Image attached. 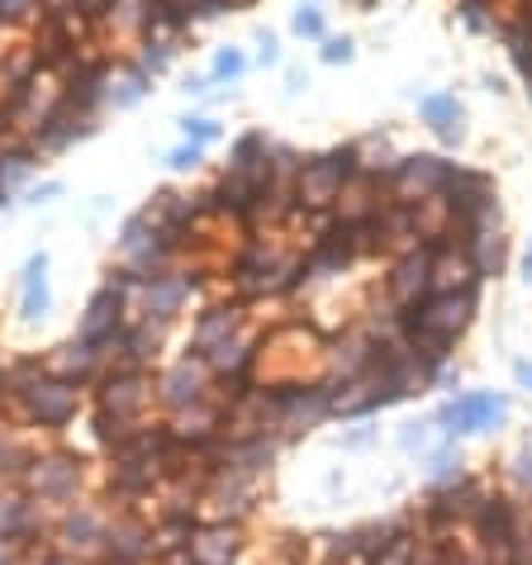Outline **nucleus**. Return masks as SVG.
I'll list each match as a JSON object with an SVG mask.
<instances>
[{"instance_id":"nucleus-6","label":"nucleus","mask_w":532,"mask_h":565,"mask_svg":"<svg viewBox=\"0 0 532 565\" xmlns=\"http://www.w3.org/2000/svg\"><path fill=\"white\" fill-rule=\"evenodd\" d=\"M447 177H451V162H443L433 152H414V157H400L381 181L395 205H424V200L447 191Z\"/></svg>"},{"instance_id":"nucleus-8","label":"nucleus","mask_w":532,"mask_h":565,"mask_svg":"<svg viewBox=\"0 0 532 565\" xmlns=\"http://www.w3.org/2000/svg\"><path fill=\"white\" fill-rule=\"evenodd\" d=\"M509 418V399L494 395V390H471V395H457L447 399L443 409L433 414V423L443 428L447 437H471V433H490Z\"/></svg>"},{"instance_id":"nucleus-30","label":"nucleus","mask_w":532,"mask_h":565,"mask_svg":"<svg viewBox=\"0 0 532 565\" xmlns=\"http://www.w3.org/2000/svg\"><path fill=\"white\" fill-rule=\"evenodd\" d=\"M457 14H461L466 29H476V34H499V24H504V14H494V0H461Z\"/></svg>"},{"instance_id":"nucleus-28","label":"nucleus","mask_w":532,"mask_h":565,"mask_svg":"<svg viewBox=\"0 0 532 565\" xmlns=\"http://www.w3.org/2000/svg\"><path fill=\"white\" fill-rule=\"evenodd\" d=\"M272 143H276V138H266L262 129H247L243 138H233V148H228V167L262 171V177H266V157H272Z\"/></svg>"},{"instance_id":"nucleus-16","label":"nucleus","mask_w":532,"mask_h":565,"mask_svg":"<svg viewBox=\"0 0 532 565\" xmlns=\"http://www.w3.org/2000/svg\"><path fill=\"white\" fill-rule=\"evenodd\" d=\"M96 124H100V115H86V109H76L72 100H62V109H57L49 124H43L34 138H29V143H34L39 162H43V157H57V152H67L72 143L91 138V134H96Z\"/></svg>"},{"instance_id":"nucleus-47","label":"nucleus","mask_w":532,"mask_h":565,"mask_svg":"<svg viewBox=\"0 0 532 565\" xmlns=\"http://www.w3.org/2000/svg\"><path fill=\"white\" fill-rule=\"evenodd\" d=\"M523 276L532 280V247H528V257H523Z\"/></svg>"},{"instance_id":"nucleus-48","label":"nucleus","mask_w":532,"mask_h":565,"mask_svg":"<svg viewBox=\"0 0 532 565\" xmlns=\"http://www.w3.org/2000/svg\"><path fill=\"white\" fill-rule=\"evenodd\" d=\"M49 6H72V0H49Z\"/></svg>"},{"instance_id":"nucleus-25","label":"nucleus","mask_w":532,"mask_h":565,"mask_svg":"<svg viewBox=\"0 0 532 565\" xmlns=\"http://www.w3.org/2000/svg\"><path fill=\"white\" fill-rule=\"evenodd\" d=\"M39 527H43V504H39V499L0 490V537H10V542L24 546V537H34Z\"/></svg>"},{"instance_id":"nucleus-9","label":"nucleus","mask_w":532,"mask_h":565,"mask_svg":"<svg viewBox=\"0 0 532 565\" xmlns=\"http://www.w3.org/2000/svg\"><path fill=\"white\" fill-rule=\"evenodd\" d=\"M195 290H200V280L191 271H181V266L167 271V276H143V290H138V319H152V323L171 328L185 313V305L195 300Z\"/></svg>"},{"instance_id":"nucleus-29","label":"nucleus","mask_w":532,"mask_h":565,"mask_svg":"<svg viewBox=\"0 0 532 565\" xmlns=\"http://www.w3.org/2000/svg\"><path fill=\"white\" fill-rule=\"evenodd\" d=\"M428 480H433V490H447V484L466 480L461 451H457V447H437V451H433V461H428Z\"/></svg>"},{"instance_id":"nucleus-12","label":"nucleus","mask_w":532,"mask_h":565,"mask_svg":"<svg viewBox=\"0 0 532 565\" xmlns=\"http://www.w3.org/2000/svg\"><path fill=\"white\" fill-rule=\"evenodd\" d=\"M243 328H247V309H243V300L210 305V309H200V319H195V328H191V342H185V352L200 356V361H210L228 338H238Z\"/></svg>"},{"instance_id":"nucleus-1","label":"nucleus","mask_w":532,"mask_h":565,"mask_svg":"<svg viewBox=\"0 0 532 565\" xmlns=\"http://www.w3.org/2000/svg\"><path fill=\"white\" fill-rule=\"evenodd\" d=\"M228 286L238 290V300H276L305 286V253L286 247L262 233H247V243L228 257Z\"/></svg>"},{"instance_id":"nucleus-24","label":"nucleus","mask_w":532,"mask_h":565,"mask_svg":"<svg viewBox=\"0 0 532 565\" xmlns=\"http://www.w3.org/2000/svg\"><path fill=\"white\" fill-rule=\"evenodd\" d=\"M461 247H466V253H471V262H476L480 280L504 276V262H509V238H504V228H499V224H485V228H476V233H466Z\"/></svg>"},{"instance_id":"nucleus-44","label":"nucleus","mask_w":532,"mask_h":565,"mask_svg":"<svg viewBox=\"0 0 532 565\" xmlns=\"http://www.w3.org/2000/svg\"><path fill=\"white\" fill-rule=\"evenodd\" d=\"M14 561H20V542L0 537V565H14Z\"/></svg>"},{"instance_id":"nucleus-37","label":"nucleus","mask_w":532,"mask_h":565,"mask_svg":"<svg viewBox=\"0 0 532 565\" xmlns=\"http://www.w3.org/2000/svg\"><path fill=\"white\" fill-rule=\"evenodd\" d=\"M433 428H437L433 418H428V423H404V437H400V443L409 447V451H433Z\"/></svg>"},{"instance_id":"nucleus-33","label":"nucleus","mask_w":532,"mask_h":565,"mask_svg":"<svg viewBox=\"0 0 532 565\" xmlns=\"http://www.w3.org/2000/svg\"><path fill=\"white\" fill-rule=\"evenodd\" d=\"M243 72H247V53H243V49H219L205 76H210V82H228V86H233Z\"/></svg>"},{"instance_id":"nucleus-41","label":"nucleus","mask_w":532,"mask_h":565,"mask_svg":"<svg viewBox=\"0 0 532 565\" xmlns=\"http://www.w3.org/2000/svg\"><path fill=\"white\" fill-rule=\"evenodd\" d=\"M109 6H115V0H72V10H82L86 20H96V24H100V14H105Z\"/></svg>"},{"instance_id":"nucleus-23","label":"nucleus","mask_w":532,"mask_h":565,"mask_svg":"<svg viewBox=\"0 0 532 565\" xmlns=\"http://www.w3.org/2000/svg\"><path fill=\"white\" fill-rule=\"evenodd\" d=\"M152 90V76L138 67V62L115 57V67L105 76V109H134Z\"/></svg>"},{"instance_id":"nucleus-43","label":"nucleus","mask_w":532,"mask_h":565,"mask_svg":"<svg viewBox=\"0 0 532 565\" xmlns=\"http://www.w3.org/2000/svg\"><path fill=\"white\" fill-rule=\"evenodd\" d=\"M53 195H62V185L57 181H49V185H39V191H29V200H34V205H49Z\"/></svg>"},{"instance_id":"nucleus-7","label":"nucleus","mask_w":532,"mask_h":565,"mask_svg":"<svg viewBox=\"0 0 532 565\" xmlns=\"http://www.w3.org/2000/svg\"><path fill=\"white\" fill-rule=\"evenodd\" d=\"M62 100H67V82H62L57 72H34L24 86H14V96H10V119H14V134L20 138H34L43 124H49Z\"/></svg>"},{"instance_id":"nucleus-38","label":"nucleus","mask_w":532,"mask_h":565,"mask_svg":"<svg viewBox=\"0 0 532 565\" xmlns=\"http://www.w3.org/2000/svg\"><path fill=\"white\" fill-rule=\"evenodd\" d=\"M319 57L328 62V67H338V62H352V57H357V43H352L348 34H342V39H323Z\"/></svg>"},{"instance_id":"nucleus-15","label":"nucleus","mask_w":532,"mask_h":565,"mask_svg":"<svg viewBox=\"0 0 532 565\" xmlns=\"http://www.w3.org/2000/svg\"><path fill=\"white\" fill-rule=\"evenodd\" d=\"M385 205H390L385 181H381V177H371V171H357V177L342 181V195H338L333 214H338V224H342V228H362V224H371V218L381 214Z\"/></svg>"},{"instance_id":"nucleus-5","label":"nucleus","mask_w":532,"mask_h":565,"mask_svg":"<svg viewBox=\"0 0 532 565\" xmlns=\"http://www.w3.org/2000/svg\"><path fill=\"white\" fill-rule=\"evenodd\" d=\"M14 409H20L24 423H34L43 433H62L67 423H76V414H82V385L43 375V381H34L29 390L14 395Z\"/></svg>"},{"instance_id":"nucleus-45","label":"nucleus","mask_w":532,"mask_h":565,"mask_svg":"<svg viewBox=\"0 0 532 565\" xmlns=\"http://www.w3.org/2000/svg\"><path fill=\"white\" fill-rule=\"evenodd\" d=\"M513 381L523 390H532V361H513Z\"/></svg>"},{"instance_id":"nucleus-35","label":"nucleus","mask_w":532,"mask_h":565,"mask_svg":"<svg viewBox=\"0 0 532 565\" xmlns=\"http://www.w3.org/2000/svg\"><path fill=\"white\" fill-rule=\"evenodd\" d=\"M195 20H214V14H238V10H253L257 0H181Z\"/></svg>"},{"instance_id":"nucleus-22","label":"nucleus","mask_w":532,"mask_h":565,"mask_svg":"<svg viewBox=\"0 0 532 565\" xmlns=\"http://www.w3.org/2000/svg\"><path fill=\"white\" fill-rule=\"evenodd\" d=\"M418 119H424L428 129L437 134V143H447V148L466 143V109H461L457 96H447V90H437V96L418 100Z\"/></svg>"},{"instance_id":"nucleus-31","label":"nucleus","mask_w":532,"mask_h":565,"mask_svg":"<svg viewBox=\"0 0 532 565\" xmlns=\"http://www.w3.org/2000/svg\"><path fill=\"white\" fill-rule=\"evenodd\" d=\"M43 10H49V0H0V24L20 29V34H24V29L34 24Z\"/></svg>"},{"instance_id":"nucleus-4","label":"nucleus","mask_w":532,"mask_h":565,"mask_svg":"<svg viewBox=\"0 0 532 565\" xmlns=\"http://www.w3.org/2000/svg\"><path fill=\"white\" fill-rule=\"evenodd\" d=\"M82 484H86V466H82V457H72V451H34V461L24 470V490H29V499H39V504L72 509Z\"/></svg>"},{"instance_id":"nucleus-46","label":"nucleus","mask_w":532,"mask_h":565,"mask_svg":"<svg viewBox=\"0 0 532 565\" xmlns=\"http://www.w3.org/2000/svg\"><path fill=\"white\" fill-rule=\"evenodd\" d=\"M43 565H86V561H76V556H53V561H43Z\"/></svg>"},{"instance_id":"nucleus-19","label":"nucleus","mask_w":532,"mask_h":565,"mask_svg":"<svg viewBox=\"0 0 532 565\" xmlns=\"http://www.w3.org/2000/svg\"><path fill=\"white\" fill-rule=\"evenodd\" d=\"M480 271L461 243L433 247V295H480Z\"/></svg>"},{"instance_id":"nucleus-26","label":"nucleus","mask_w":532,"mask_h":565,"mask_svg":"<svg viewBox=\"0 0 532 565\" xmlns=\"http://www.w3.org/2000/svg\"><path fill=\"white\" fill-rule=\"evenodd\" d=\"M53 309V290H49V253H34L24 262V276H20V313L29 323H39L43 313Z\"/></svg>"},{"instance_id":"nucleus-3","label":"nucleus","mask_w":532,"mask_h":565,"mask_svg":"<svg viewBox=\"0 0 532 565\" xmlns=\"http://www.w3.org/2000/svg\"><path fill=\"white\" fill-rule=\"evenodd\" d=\"M443 195L451 200V214H457V243L466 238V233L485 228V224H499V195H494V177H490V171L451 162V177H447Z\"/></svg>"},{"instance_id":"nucleus-18","label":"nucleus","mask_w":532,"mask_h":565,"mask_svg":"<svg viewBox=\"0 0 532 565\" xmlns=\"http://www.w3.org/2000/svg\"><path fill=\"white\" fill-rule=\"evenodd\" d=\"M124 305H119V295L109 290V286H100L96 295L86 300V313H82V323H76V338L82 342H91V348H115V338L124 333Z\"/></svg>"},{"instance_id":"nucleus-36","label":"nucleus","mask_w":532,"mask_h":565,"mask_svg":"<svg viewBox=\"0 0 532 565\" xmlns=\"http://www.w3.org/2000/svg\"><path fill=\"white\" fill-rule=\"evenodd\" d=\"M200 162H205V148H195V143H177L167 152V167L181 171V177H185V171H200Z\"/></svg>"},{"instance_id":"nucleus-34","label":"nucleus","mask_w":532,"mask_h":565,"mask_svg":"<svg viewBox=\"0 0 532 565\" xmlns=\"http://www.w3.org/2000/svg\"><path fill=\"white\" fill-rule=\"evenodd\" d=\"M181 138H185V143H195V148H210L214 138H219V119H210V115H185L181 119Z\"/></svg>"},{"instance_id":"nucleus-42","label":"nucleus","mask_w":532,"mask_h":565,"mask_svg":"<svg viewBox=\"0 0 532 565\" xmlns=\"http://www.w3.org/2000/svg\"><path fill=\"white\" fill-rule=\"evenodd\" d=\"M210 86H214L210 76H185V82H181V90H185V96H205Z\"/></svg>"},{"instance_id":"nucleus-39","label":"nucleus","mask_w":532,"mask_h":565,"mask_svg":"<svg viewBox=\"0 0 532 565\" xmlns=\"http://www.w3.org/2000/svg\"><path fill=\"white\" fill-rule=\"evenodd\" d=\"M257 62H262V67H276V62H280V39L272 34V29H257Z\"/></svg>"},{"instance_id":"nucleus-2","label":"nucleus","mask_w":532,"mask_h":565,"mask_svg":"<svg viewBox=\"0 0 532 565\" xmlns=\"http://www.w3.org/2000/svg\"><path fill=\"white\" fill-rule=\"evenodd\" d=\"M357 143H342L323 157H305L300 177H295V200H300V214H333L342 181L357 177Z\"/></svg>"},{"instance_id":"nucleus-10","label":"nucleus","mask_w":532,"mask_h":565,"mask_svg":"<svg viewBox=\"0 0 532 565\" xmlns=\"http://www.w3.org/2000/svg\"><path fill=\"white\" fill-rule=\"evenodd\" d=\"M214 399V371H210V361H200V356H177L171 366L158 375V404L171 414H181V409H191V404H205Z\"/></svg>"},{"instance_id":"nucleus-11","label":"nucleus","mask_w":532,"mask_h":565,"mask_svg":"<svg viewBox=\"0 0 532 565\" xmlns=\"http://www.w3.org/2000/svg\"><path fill=\"white\" fill-rule=\"evenodd\" d=\"M385 295L395 309H414L433 295V247H414L390 262V276H385Z\"/></svg>"},{"instance_id":"nucleus-17","label":"nucleus","mask_w":532,"mask_h":565,"mask_svg":"<svg viewBox=\"0 0 532 565\" xmlns=\"http://www.w3.org/2000/svg\"><path fill=\"white\" fill-rule=\"evenodd\" d=\"M57 537H62V552L67 556L105 552L109 518L100 509H91V504H72V509H62V518H57Z\"/></svg>"},{"instance_id":"nucleus-49","label":"nucleus","mask_w":532,"mask_h":565,"mask_svg":"<svg viewBox=\"0 0 532 565\" xmlns=\"http://www.w3.org/2000/svg\"><path fill=\"white\" fill-rule=\"evenodd\" d=\"M6 205H10V195H0V210H6Z\"/></svg>"},{"instance_id":"nucleus-21","label":"nucleus","mask_w":532,"mask_h":565,"mask_svg":"<svg viewBox=\"0 0 532 565\" xmlns=\"http://www.w3.org/2000/svg\"><path fill=\"white\" fill-rule=\"evenodd\" d=\"M185 556L195 565H233L243 556V532L238 523H205L191 532V546H185Z\"/></svg>"},{"instance_id":"nucleus-14","label":"nucleus","mask_w":532,"mask_h":565,"mask_svg":"<svg viewBox=\"0 0 532 565\" xmlns=\"http://www.w3.org/2000/svg\"><path fill=\"white\" fill-rule=\"evenodd\" d=\"M276 414H280V433L319 428V423L333 414V390L328 385H286V390H276Z\"/></svg>"},{"instance_id":"nucleus-20","label":"nucleus","mask_w":532,"mask_h":565,"mask_svg":"<svg viewBox=\"0 0 532 565\" xmlns=\"http://www.w3.org/2000/svg\"><path fill=\"white\" fill-rule=\"evenodd\" d=\"M43 366H49V375H57V381H72V385H91V381H100L105 375V348H91V342L82 338H72V342H62V348H53L49 356H43Z\"/></svg>"},{"instance_id":"nucleus-13","label":"nucleus","mask_w":532,"mask_h":565,"mask_svg":"<svg viewBox=\"0 0 532 565\" xmlns=\"http://www.w3.org/2000/svg\"><path fill=\"white\" fill-rule=\"evenodd\" d=\"M162 20V0H115L100 14V43H143Z\"/></svg>"},{"instance_id":"nucleus-27","label":"nucleus","mask_w":532,"mask_h":565,"mask_svg":"<svg viewBox=\"0 0 532 565\" xmlns=\"http://www.w3.org/2000/svg\"><path fill=\"white\" fill-rule=\"evenodd\" d=\"M177 53H181V34H177V29H167V24H158L143 43H138V57H134V62H138V67H143L148 76H162L167 62L177 57Z\"/></svg>"},{"instance_id":"nucleus-32","label":"nucleus","mask_w":532,"mask_h":565,"mask_svg":"<svg viewBox=\"0 0 532 565\" xmlns=\"http://www.w3.org/2000/svg\"><path fill=\"white\" fill-rule=\"evenodd\" d=\"M290 29L300 39H309V43H323L328 39V20H323V10L315 6V0H305V6L290 14Z\"/></svg>"},{"instance_id":"nucleus-40","label":"nucleus","mask_w":532,"mask_h":565,"mask_svg":"<svg viewBox=\"0 0 532 565\" xmlns=\"http://www.w3.org/2000/svg\"><path fill=\"white\" fill-rule=\"evenodd\" d=\"M509 476H513V484H519V490H532V451H519V457H513Z\"/></svg>"}]
</instances>
